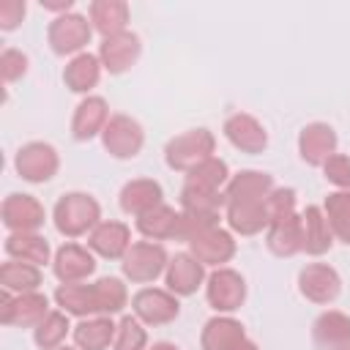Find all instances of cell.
<instances>
[{
    "label": "cell",
    "mask_w": 350,
    "mask_h": 350,
    "mask_svg": "<svg viewBox=\"0 0 350 350\" xmlns=\"http://www.w3.org/2000/svg\"><path fill=\"white\" fill-rule=\"evenodd\" d=\"M205 279H208L205 276V265L197 257H191L189 252H178L175 257H170L167 271H164V284L178 298L194 295L205 284Z\"/></svg>",
    "instance_id": "cell-16"
},
{
    "label": "cell",
    "mask_w": 350,
    "mask_h": 350,
    "mask_svg": "<svg viewBox=\"0 0 350 350\" xmlns=\"http://www.w3.org/2000/svg\"><path fill=\"white\" fill-rule=\"evenodd\" d=\"M57 350H74V347H57Z\"/></svg>",
    "instance_id": "cell-46"
},
{
    "label": "cell",
    "mask_w": 350,
    "mask_h": 350,
    "mask_svg": "<svg viewBox=\"0 0 350 350\" xmlns=\"http://www.w3.org/2000/svg\"><path fill=\"white\" fill-rule=\"evenodd\" d=\"M27 66H30V60H27V55L22 49H14V46L3 49V55H0V77H3L5 85L19 82L27 74Z\"/></svg>",
    "instance_id": "cell-40"
},
{
    "label": "cell",
    "mask_w": 350,
    "mask_h": 350,
    "mask_svg": "<svg viewBox=\"0 0 350 350\" xmlns=\"http://www.w3.org/2000/svg\"><path fill=\"white\" fill-rule=\"evenodd\" d=\"M96 55H98V60H101V66H104L107 74L120 77V74H126V71L139 60V55H142V41H139V36H137L134 30H123V33H118V36L101 38Z\"/></svg>",
    "instance_id": "cell-12"
},
{
    "label": "cell",
    "mask_w": 350,
    "mask_h": 350,
    "mask_svg": "<svg viewBox=\"0 0 350 350\" xmlns=\"http://www.w3.org/2000/svg\"><path fill=\"white\" fill-rule=\"evenodd\" d=\"M298 293L320 306H328L342 293V276L328 262H306L298 271Z\"/></svg>",
    "instance_id": "cell-11"
},
{
    "label": "cell",
    "mask_w": 350,
    "mask_h": 350,
    "mask_svg": "<svg viewBox=\"0 0 350 350\" xmlns=\"http://www.w3.org/2000/svg\"><path fill=\"white\" fill-rule=\"evenodd\" d=\"M148 350H180V347L172 342H153V347H148Z\"/></svg>",
    "instance_id": "cell-44"
},
{
    "label": "cell",
    "mask_w": 350,
    "mask_h": 350,
    "mask_svg": "<svg viewBox=\"0 0 350 350\" xmlns=\"http://www.w3.org/2000/svg\"><path fill=\"white\" fill-rule=\"evenodd\" d=\"M314 350H347L350 347V314L339 309H325L312 323Z\"/></svg>",
    "instance_id": "cell-20"
},
{
    "label": "cell",
    "mask_w": 350,
    "mask_h": 350,
    "mask_svg": "<svg viewBox=\"0 0 350 350\" xmlns=\"http://www.w3.org/2000/svg\"><path fill=\"white\" fill-rule=\"evenodd\" d=\"M224 221L230 227V232L252 238L260 235L262 230H268V211H265V200L257 202H230L224 205Z\"/></svg>",
    "instance_id": "cell-28"
},
{
    "label": "cell",
    "mask_w": 350,
    "mask_h": 350,
    "mask_svg": "<svg viewBox=\"0 0 350 350\" xmlns=\"http://www.w3.org/2000/svg\"><path fill=\"white\" fill-rule=\"evenodd\" d=\"M227 180H230V167H227V161L219 159V156H211V159H205L202 164H197L194 170L186 172L183 186L197 189V191H224Z\"/></svg>",
    "instance_id": "cell-34"
},
{
    "label": "cell",
    "mask_w": 350,
    "mask_h": 350,
    "mask_svg": "<svg viewBox=\"0 0 350 350\" xmlns=\"http://www.w3.org/2000/svg\"><path fill=\"white\" fill-rule=\"evenodd\" d=\"M88 19L101 38H109V36L129 30L131 8L126 0H93L88 5Z\"/></svg>",
    "instance_id": "cell-25"
},
{
    "label": "cell",
    "mask_w": 350,
    "mask_h": 350,
    "mask_svg": "<svg viewBox=\"0 0 350 350\" xmlns=\"http://www.w3.org/2000/svg\"><path fill=\"white\" fill-rule=\"evenodd\" d=\"M323 178L331 183V186H336V189H350V156H345V153H334L323 167Z\"/></svg>",
    "instance_id": "cell-41"
},
{
    "label": "cell",
    "mask_w": 350,
    "mask_h": 350,
    "mask_svg": "<svg viewBox=\"0 0 350 350\" xmlns=\"http://www.w3.org/2000/svg\"><path fill=\"white\" fill-rule=\"evenodd\" d=\"M71 331H74V328H71L68 314H66L63 309H52V312L33 328V342H36L38 350H57V347H63V342H66V336H68Z\"/></svg>",
    "instance_id": "cell-36"
},
{
    "label": "cell",
    "mask_w": 350,
    "mask_h": 350,
    "mask_svg": "<svg viewBox=\"0 0 350 350\" xmlns=\"http://www.w3.org/2000/svg\"><path fill=\"white\" fill-rule=\"evenodd\" d=\"M27 14V5L25 0H0V30L3 33H11L22 25Z\"/></svg>",
    "instance_id": "cell-42"
},
{
    "label": "cell",
    "mask_w": 350,
    "mask_h": 350,
    "mask_svg": "<svg viewBox=\"0 0 350 350\" xmlns=\"http://www.w3.org/2000/svg\"><path fill=\"white\" fill-rule=\"evenodd\" d=\"M301 224H304V254H309V257L328 254L336 238L323 213V205H306L301 211Z\"/></svg>",
    "instance_id": "cell-27"
},
{
    "label": "cell",
    "mask_w": 350,
    "mask_h": 350,
    "mask_svg": "<svg viewBox=\"0 0 350 350\" xmlns=\"http://www.w3.org/2000/svg\"><path fill=\"white\" fill-rule=\"evenodd\" d=\"M170 254L159 241H134L120 260V271L134 284H150L167 271Z\"/></svg>",
    "instance_id": "cell-4"
},
{
    "label": "cell",
    "mask_w": 350,
    "mask_h": 350,
    "mask_svg": "<svg viewBox=\"0 0 350 350\" xmlns=\"http://www.w3.org/2000/svg\"><path fill=\"white\" fill-rule=\"evenodd\" d=\"M161 202H164V189L153 178H131L129 183H123V189L118 194L120 211L134 216V219H139L142 213L153 211Z\"/></svg>",
    "instance_id": "cell-22"
},
{
    "label": "cell",
    "mask_w": 350,
    "mask_h": 350,
    "mask_svg": "<svg viewBox=\"0 0 350 350\" xmlns=\"http://www.w3.org/2000/svg\"><path fill=\"white\" fill-rule=\"evenodd\" d=\"M0 219L8 232H38L46 221V211L38 197L11 191L0 205Z\"/></svg>",
    "instance_id": "cell-10"
},
{
    "label": "cell",
    "mask_w": 350,
    "mask_h": 350,
    "mask_svg": "<svg viewBox=\"0 0 350 350\" xmlns=\"http://www.w3.org/2000/svg\"><path fill=\"white\" fill-rule=\"evenodd\" d=\"M49 312V298L41 290L22 295L0 290V323L5 328H36Z\"/></svg>",
    "instance_id": "cell-7"
},
{
    "label": "cell",
    "mask_w": 350,
    "mask_h": 350,
    "mask_svg": "<svg viewBox=\"0 0 350 350\" xmlns=\"http://www.w3.org/2000/svg\"><path fill=\"white\" fill-rule=\"evenodd\" d=\"M265 246L276 257H295L304 252V224L301 213H293L287 219H276L265 230Z\"/></svg>",
    "instance_id": "cell-24"
},
{
    "label": "cell",
    "mask_w": 350,
    "mask_h": 350,
    "mask_svg": "<svg viewBox=\"0 0 350 350\" xmlns=\"http://www.w3.org/2000/svg\"><path fill=\"white\" fill-rule=\"evenodd\" d=\"M347 350H350V347H347Z\"/></svg>",
    "instance_id": "cell-47"
},
{
    "label": "cell",
    "mask_w": 350,
    "mask_h": 350,
    "mask_svg": "<svg viewBox=\"0 0 350 350\" xmlns=\"http://www.w3.org/2000/svg\"><path fill=\"white\" fill-rule=\"evenodd\" d=\"M129 246H131V227L126 221L101 219L88 235V249L104 260H123Z\"/></svg>",
    "instance_id": "cell-19"
},
{
    "label": "cell",
    "mask_w": 350,
    "mask_h": 350,
    "mask_svg": "<svg viewBox=\"0 0 350 350\" xmlns=\"http://www.w3.org/2000/svg\"><path fill=\"white\" fill-rule=\"evenodd\" d=\"M55 304L68 314V317H98L96 314V304H93V284L85 282H74V284H57L55 290Z\"/></svg>",
    "instance_id": "cell-32"
},
{
    "label": "cell",
    "mask_w": 350,
    "mask_h": 350,
    "mask_svg": "<svg viewBox=\"0 0 350 350\" xmlns=\"http://www.w3.org/2000/svg\"><path fill=\"white\" fill-rule=\"evenodd\" d=\"M115 331H118V323L107 314H98V317L79 320L71 336H74L77 350H109L115 342Z\"/></svg>",
    "instance_id": "cell-30"
},
{
    "label": "cell",
    "mask_w": 350,
    "mask_h": 350,
    "mask_svg": "<svg viewBox=\"0 0 350 350\" xmlns=\"http://www.w3.org/2000/svg\"><path fill=\"white\" fill-rule=\"evenodd\" d=\"M295 205H298V194L295 189L290 186H276L268 197H265V211H268V224L276 221V219H287L295 213Z\"/></svg>",
    "instance_id": "cell-39"
},
{
    "label": "cell",
    "mask_w": 350,
    "mask_h": 350,
    "mask_svg": "<svg viewBox=\"0 0 350 350\" xmlns=\"http://www.w3.org/2000/svg\"><path fill=\"white\" fill-rule=\"evenodd\" d=\"M101 71H104V66H101L98 55L82 52V55H77V57H71V60L66 63V68H63V82H66V88H68L71 93L90 96V90H93V88L98 85V79H101Z\"/></svg>",
    "instance_id": "cell-29"
},
{
    "label": "cell",
    "mask_w": 350,
    "mask_h": 350,
    "mask_svg": "<svg viewBox=\"0 0 350 350\" xmlns=\"http://www.w3.org/2000/svg\"><path fill=\"white\" fill-rule=\"evenodd\" d=\"M131 314L148 328L170 325L180 314V301L167 287H139L131 295Z\"/></svg>",
    "instance_id": "cell-5"
},
{
    "label": "cell",
    "mask_w": 350,
    "mask_h": 350,
    "mask_svg": "<svg viewBox=\"0 0 350 350\" xmlns=\"http://www.w3.org/2000/svg\"><path fill=\"white\" fill-rule=\"evenodd\" d=\"M227 142L241 150V153H249V156H260L265 148H268V131L265 126L249 115V112H232L224 118V126H221Z\"/></svg>",
    "instance_id": "cell-13"
},
{
    "label": "cell",
    "mask_w": 350,
    "mask_h": 350,
    "mask_svg": "<svg viewBox=\"0 0 350 350\" xmlns=\"http://www.w3.org/2000/svg\"><path fill=\"white\" fill-rule=\"evenodd\" d=\"M101 145L112 159L129 161V159L139 156V150L145 145V129L137 118L115 112L109 118V123L104 126V131H101Z\"/></svg>",
    "instance_id": "cell-8"
},
{
    "label": "cell",
    "mask_w": 350,
    "mask_h": 350,
    "mask_svg": "<svg viewBox=\"0 0 350 350\" xmlns=\"http://www.w3.org/2000/svg\"><path fill=\"white\" fill-rule=\"evenodd\" d=\"M14 170L22 180L27 183H46L57 175L60 170V156L55 150V145L44 142V139H33L25 142L16 156H14Z\"/></svg>",
    "instance_id": "cell-9"
},
{
    "label": "cell",
    "mask_w": 350,
    "mask_h": 350,
    "mask_svg": "<svg viewBox=\"0 0 350 350\" xmlns=\"http://www.w3.org/2000/svg\"><path fill=\"white\" fill-rule=\"evenodd\" d=\"M109 104L104 96H85L71 115V137L77 142H90L93 137H101L104 126L109 123Z\"/></svg>",
    "instance_id": "cell-18"
},
{
    "label": "cell",
    "mask_w": 350,
    "mask_h": 350,
    "mask_svg": "<svg viewBox=\"0 0 350 350\" xmlns=\"http://www.w3.org/2000/svg\"><path fill=\"white\" fill-rule=\"evenodd\" d=\"M205 301L216 314H232L246 301V279L235 268H213L205 279Z\"/></svg>",
    "instance_id": "cell-6"
},
{
    "label": "cell",
    "mask_w": 350,
    "mask_h": 350,
    "mask_svg": "<svg viewBox=\"0 0 350 350\" xmlns=\"http://www.w3.org/2000/svg\"><path fill=\"white\" fill-rule=\"evenodd\" d=\"M112 350H148V325H142L134 314H123L118 320Z\"/></svg>",
    "instance_id": "cell-38"
},
{
    "label": "cell",
    "mask_w": 350,
    "mask_h": 350,
    "mask_svg": "<svg viewBox=\"0 0 350 350\" xmlns=\"http://www.w3.org/2000/svg\"><path fill=\"white\" fill-rule=\"evenodd\" d=\"M137 232L145 238V241H178V232H180V211H175L172 205L161 202L156 205L153 211L142 213L137 221H134Z\"/></svg>",
    "instance_id": "cell-26"
},
{
    "label": "cell",
    "mask_w": 350,
    "mask_h": 350,
    "mask_svg": "<svg viewBox=\"0 0 350 350\" xmlns=\"http://www.w3.org/2000/svg\"><path fill=\"white\" fill-rule=\"evenodd\" d=\"M323 213L331 224V232L336 241L350 246V189H336L325 197Z\"/></svg>",
    "instance_id": "cell-37"
},
{
    "label": "cell",
    "mask_w": 350,
    "mask_h": 350,
    "mask_svg": "<svg viewBox=\"0 0 350 350\" xmlns=\"http://www.w3.org/2000/svg\"><path fill=\"white\" fill-rule=\"evenodd\" d=\"M41 284H44V276L38 265L19 262V260H8L0 265V290L22 295V293H36Z\"/></svg>",
    "instance_id": "cell-33"
},
{
    "label": "cell",
    "mask_w": 350,
    "mask_h": 350,
    "mask_svg": "<svg viewBox=\"0 0 350 350\" xmlns=\"http://www.w3.org/2000/svg\"><path fill=\"white\" fill-rule=\"evenodd\" d=\"M8 260H19V262H30V265H46L52 257L49 241L41 232H8L5 243H3Z\"/></svg>",
    "instance_id": "cell-31"
},
{
    "label": "cell",
    "mask_w": 350,
    "mask_h": 350,
    "mask_svg": "<svg viewBox=\"0 0 350 350\" xmlns=\"http://www.w3.org/2000/svg\"><path fill=\"white\" fill-rule=\"evenodd\" d=\"M246 328L232 314H216L211 317L200 331V347L202 350H235L246 342Z\"/></svg>",
    "instance_id": "cell-23"
},
{
    "label": "cell",
    "mask_w": 350,
    "mask_h": 350,
    "mask_svg": "<svg viewBox=\"0 0 350 350\" xmlns=\"http://www.w3.org/2000/svg\"><path fill=\"white\" fill-rule=\"evenodd\" d=\"M235 350H260V347H257V342H252V339H246V342H243L241 347H235Z\"/></svg>",
    "instance_id": "cell-45"
},
{
    "label": "cell",
    "mask_w": 350,
    "mask_h": 350,
    "mask_svg": "<svg viewBox=\"0 0 350 350\" xmlns=\"http://www.w3.org/2000/svg\"><path fill=\"white\" fill-rule=\"evenodd\" d=\"M186 246H189V254L197 257L205 268L208 265L224 268V262H230L235 257V252H238V243H235L232 232L224 230V227H213V230L191 238Z\"/></svg>",
    "instance_id": "cell-17"
},
{
    "label": "cell",
    "mask_w": 350,
    "mask_h": 350,
    "mask_svg": "<svg viewBox=\"0 0 350 350\" xmlns=\"http://www.w3.org/2000/svg\"><path fill=\"white\" fill-rule=\"evenodd\" d=\"M96 265H98V262H96V254H93L88 246L74 243V241L63 243V246L55 252V257H52V273H55V279H57L60 284L85 282L88 276L96 273Z\"/></svg>",
    "instance_id": "cell-14"
},
{
    "label": "cell",
    "mask_w": 350,
    "mask_h": 350,
    "mask_svg": "<svg viewBox=\"0 0 350 350\" xmlns=\"http://www.w3.org/2000/svg\"><path fill=\"white\" fill-rule=\"evenodd\" d=\"M41 8L55 11V16H60V14H68L74 8V0H41Z\"/></svg>",
    "instance_id": "cell-43"
},
{
    "label": "cell",
    "mask_w": 350,
    "mask_h": 350,
    "mask_svg": "<svg viewBox=\"0 0 350 350\" xmlns=\"http://www.w3.org/2000/svg\"><path fill=\"white\" fill-rule=\"evenodd\" d=\"M336 148H339V137H336L334 126H328L323 120L306 123L298 131V156L309 167H323L336 153Z\"/></svg>",
    "instance_id": "cell-15"
},
{
    "label": "cell",
    "mask_w": 350,
    "mask_h": 350,
    "mask_svg": "<svg viewBox=\"0 0 350 350\" xmlns=\"http://www.w3.org/2000/svg\"><path fill=\"white\" fill-rule=\"evenodd\" d=\"M52 221L63 238H82L101 221V205L88 191H66L52 208Z\"/></svg>",
    "instance_id": "cell-1"
},
{
    "label": "cell",
    "mask_w": 350,
    "mask_h": 350,
    "mask_svg": "<svg viewBox=\"0 0 350 350\" xmlns=\"http://www.w3.org/2000/svg\"><path fill=\"white\" fill-rule=\"evenodd\" d=\"M93 284V304H96V314H107L115 317L129 306V290L123 284V279L118 276H101Z\"/></svg>",
    "instance_id": "cell-35"
},
{
    "label": "cell",
    "mask_w": 350,
    "mask_h": 350,
    "mask_svg": "<svg viewBox=\"0 0 350 350\" xmlns=\"http://www.w3.org/2000/svg\"><path fill=\"white\" fill-rule=\"evenodd\" d=\"M93 25L85 14L79 11H68V14H60L49 22L46 27V44L55 55L60 57H77L85 52V46L90 44L93 38Z\"/></svg>",
    "instance_id": "cell-3"
},
{
    "label": "cell",
    "mask_w": 350,
    "mask_h": 350,
    "mask_svg": "<svg viewBox=\"0 0 350 350\" xmlns=\"http://www.w3.org/2000/svg\"><path fill=\"white\" fill-rule=\"evenodd\" d=\"M216 150V137L208 129H189L183 134H175L172 139H167L164 145V161L170 170L175 172H189L197 164H202L205 159H211Z\"/></svg>",
    "instance_id": "cell-2"
},
{
    "label": "cell",
    "mask_w": 350,
    "mask_h": 350,
    "mask_svg": "<svg viewBox=\"0 0 350 350\" xmlns=\"http://www.w3.org/2000/svg\"><path fill=\"white\" fill-rule=\"evenodd\" d=\"M273 189H276V183H273L271 172L241 170V172L230 175V180L224 186V205H230V202H257V200H265Z\"/></svg>",
    "instance_id": "cell-21"
}]
</instances>
